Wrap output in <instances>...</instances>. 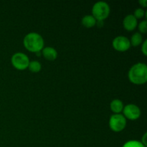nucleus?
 Here are the masks:
<instances>
[{
	"label": "nucleus",
	"mask_w": 147,
	"mask_h": 147,
	"mask_svg": "<svg viewBox=\"0 0 147 147\" xmlns=\"http://www.w3.org/2000/svg\"><path fill=\"white\" fill-rule=\"evenodd\" d=\"M129 79L134 84H144L147 81V66L139 63L131 67L129 71Z\"/></svg>",
	"instance_id": "obj_1"
},
{
	"label": "nucleus",
	"mask_w": 147,
	"mask_h": 147,
	"mask_svg": "<svg viewBox=\"0 0 147 147\" xmlns=\"http://www.w3.org/2000/svg\"><path fill=\"white\" fill-rule=\"evenodd\" d=\"M24 46L30 52L39 53L44 47V40L38 33L30 32L24 37Z\"/></svg>",
	"instance_id": "obj_2"
},
{
	"label": "nucleus",
	"mask_w": 147,
	"mask_h": 147,
	"mask_svg": "<svg viewBox=\"0 0 147 147\" xmlns=\"http://www.w3.org/2000/svg\"><path fill=\"white\" fill-rule=\"evenodd\" d=\"M93 17L98 21H103L110 14V7L105 1H98L92 9Z\"/></svg>",
	"instance_id": "obj_3"
},
{
	"label": "nucleus",
	"mask_w": 147,
	"mask_h": 147,
	"mask_svg": "<svg viewBox=\"0 0 147 147\" xmlns=\"http://www.w3.org/2000/svg\"><path fill=\"white\" fill-rule=\"evenodd\" d=\"M126 125V118L123 115L117 113V114L112 115L109 120V126L111 130L115 132L121 131L125 129Z\"/></svg>",
	"instance_id": "obj_4"
},
{
	"label": "nucleus",
	"mask_w": 147,
	"mask_h": 147,
	"mask_svg": "<svg viewBox=\"0 0 147 147\" xmlns=\"http://www.w3.org/2000/svg\"><path fill=\"white\" fill-rule=\"evenodd\" d=\"M11 63L16 69L23 70L28 67L30 60L24 53H17L11 57Z\"/></svg>",
	"instance_id": "obj_5"
},
{
	"label": "nucleus",
	"mask_w": 147,
	"mask_h": 147,
	"mask_svg": "<svg viewBox=\"0 0 147 147\" xmlns=\"http://www.w3.org/2000/svg\"><path fill=\"white\" fill-rule=\"evenodd\" d=\"M130 40L124 36H118L113 40V47L119 52H125L130 48Z\"/></svg>",
	"instance_id": "obj_6"
},
{
	"label": "nucleus",
	"mask_w": 147,
	"mask_h": 147,
	"mask_svg": "<svg viewBox=\"0 0 147 147\" xmlns=\"http://www.w3.org/2000/svg\"><path fill=\"white\" fill-rule=\"evenodd\" d=\"M124 117L131 120H136L140 117L141 111L137 106L134 104L126 105L123 109Z\"/></svg>",
	"instance_id": "obj_7"
},
{
	"label": "nucleus",
	"mask_w": 147,
	"mask_h": 147,
	"mask_svg": "<svg viewBox=\"0 0 147 147\" xmlns=\"http://www.w3.org/2000/svg\"><path fill=\"white\" fill-rule=\"evenodd\" d=\"M123 24L126 30L128 31H132L137 26V19L133 14H129L124 18Z\"/></svg>",
	"instance_id": "obj_8"
},
{
	"label": "nucleus",
	"mask_w": 147,
	"mask_h": 147,
	"mask_svg": "<svg viewBox=\"0 0 147 147\" xmlns=\"http://www.w3.org/2000/svg\"><path fill=\"white\" fill-rule=\"evenodd\" d=\"M42 55L46 60H54L57 58V53L55 49L51 47H46L42 49Z\"/></svg>",
	"instance_id": "obj_9"
},
{
	"label": "nucleus",
	"mask_w": 147,
	"mask_h": 147,
	"mask_svg": "<svg viewBox=\"0 0 147 147\" xmlns=\"http://www.w3.org/2000/svg\"><path fill=\"white\" fill-rule=\"evenodd\" d=\"M111 109L113 112H114L115 114L119 113L121 112L123 109V102L119 99H115V100H112L110 105Z\"/></svg>",
	"instance_id": "obj_10"
},
{
	"label": "nucleus",
	"mask_w": 147,
	"mask_h": 147,
	"mask_svg": "<svg viewBox=\"0 0 147 147\" xmlns=\"http://www.w3.org/2000/svg\"><path fill=\"white\" fill-rule=\"evenodd\" d=\"M96 20L92 15H86L82 19V24L87 28L93 27L96 24Z\"/></svg>",
	"instance_id": "obj_11"
},
{
	"label": "nucleus",
	"mask_w": 147,
	"mask_h": 147,
	"mask_svg": "<svg viewBox=\"0 0 147 147\" xmlns=\"http://www.w3.org/2000/svg\"><path fill=\"white\" fill-rule=\"evenodd\" d=\"M142 40H143V37L142 34L139 32H136L132 35L130 43L134 47H137L142 42Z\"/></svg>",
	"instance_id": "obj_12"
},
{
	"label": "nucleus",
	"mask_w": 147,
	"mask_h": 147,
	"mask_svg": "<svg viewBox=\"0 0 147 147\" xmlns=\"http://www.w3.org/2000/svg\"><path fill=\"white\" fill-rule=\"evenodd\" d=\"M28 67L29 69H30V71L33 72V73H38V72H40V70H41L42 65L41 64H40V62L34 60V61L30 62Z\"/></svg>",
	"instance_id": "obj_13"
},
{
	"label": "nucleus",
	"mask_w": 147,
	"mask_h": 147,
	"mask_svg": "<svg viewBox=\"0 0 147 147\" xmlns=\"http://www.w3.org/2000/svg\"><path fill=\"white\" fill-rule=\"evenodd\" d=\"M123 147H146L142 142L138 141H129L123 144Z\"/></svg>",
	"instance_id": "obj_14"
},
{
	"label": "nucleus",
	"mask_w": 147,
	"mask_h": 147,
	"mask_svg": "<svg viewBox=\"0 0 147 147\" xmlns=\"http://www.w3.org/2000/svg\"><path fill=\"white\" fill-rule=\"evenodd\" d=\"M144 14H145V12L144 11L143 9L138 8L135 10L134 16L136 19H140V18H142V17H144Z\"/></svg>",
	"instance_id": "obj_15"
},
{
	"label": "nucleus",
	"mask_w": 147,
	"mask_h": 147,
	"mask_svg": "<svg viewBox=\"0 0 147 147\" xmlns=\"http://www.w3.org/2000/svg\"><path fill=\"white\" fill-rule=\"evenodd\" d=\"M139 31L142 33H146L147 32V22L146 20L142 21V22L139 23Z\"/></svg>",
	"instance_id": "obj_16"
},
{
	"label": "nucleus",
	"mask_w": 147,
	"mask_h": 147,
	"mask_svg": "<svg viewBox=\"0 0 147 147\" xmlns=\"http://www.w3.org/2000/svg\"><path fill=\"white\" fill-rule=\"evenodd\" d=\"M142 51L145 56L147 55V40H146L144 42L143 45H142Z\"/></svg>",
	"instance_id": "obj_17"
},
{
	"label": "nucleus",
	"mask_w": 147,
	"mask_h": 147,
	"mask_svg": "<svg viewBox=\"0 0 147 147\" xmlns=\"http://www.w3.org/2000/svg\"><path fill=\"white\" fill-rule=\"evenodd\" d=\"M142 143L145 146H146V134H145L144 135V136L142 137Z\"/></svg>",
	"instance_id": "obj_18"
},
{
	"label": "nucleus",
	"mask_w": 147,
	"mask_h": 147,
	"mask_svg": "<svg viewBox=\"0 0 147 147\" xmlns=\"http://www.w3.org/2000/svg\"><path fill=\"white\" fill-rule=\"evenodd\" d=\"M139 3H140V4H142V5L144 7H146V5H147V1H146V0H140V1H139Z\"/></svg>",
	"instance_id": "obj_19"
}]
</instances>
